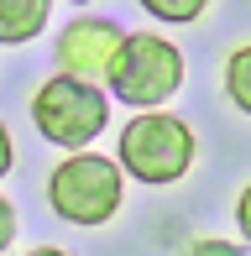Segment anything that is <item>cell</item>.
<instances>
[{
	"label": "cell",
	"instance_id": "12",
	"mask_svg": "<svg viewBox=\"0 0 251 256\" xmlns=\"http://www.w3.org/2000/svg\"><path fill=\"white\" fill-rule=\"evenodd\" d=\"M6 168H10V136H6V126H0V178H6Z\"/></svg>",
	"mask_w": 251,
	"mask_h": 256
},
{
	"label": "cell",
	"instance_id": "9",
	"mask_svg": "<svg viewBox=\"0 0 251 256\" xmlns=\"http://www.w3.org/2000/svg\"><path fill=\"white\" fill-rule=\"evenodd\" d=\"M184 256H241V246H230V240H194V246L184 251Z\"/></svg>",
	"mask_w": 251,
	"mask_h": 256
},
{
	"label": "cell",
	"instance_id": "1",
	"mask_svg": "<svg viewBox=\"0 0 251 256\" xmlns=\"http://www.w3.org/2000/svg\"><path fill=\"white\" fill-rule=\"evenodd\" d=\"M48 204H52L58 220H68V225H105V220L120 209V168L110 157L74 152L68 162L52 168Z\"/></svg>",
	"mask_w": 251,
	"mask_h": 256
},
{
	"label": "cell",
	"instance_id": "6",
	"mask_svg": "<svg viewBox=\"0 0 251 256\" xmlns=\"http://www.w3.org/2000/svg\"><path fill=\"white\" fill-rule=\"evenodd\" d=\"M52 16V0H0V42H32Z\"/></svg>",
	"mask_w": 251,
	"mask_h": 256
},
{
	"label": "cell",
	"instance_id": "7",
	"mask_svg": "<svg viewBox=\"0 0 251 256\" xmlns=\"http://www.w3.org/2000/svg\"><path fill=\"white\" fill-rule=\"evenodd\" d=\"M225 94L236 100V110L251 115V42H246V48H236L230 63H225Z\"/></svg>",
	"mask_w": 251,
	"mask_h": 256
},
{
	"label": "cell",
	"instance_id": "10",
	"mask_svg": "<svg viewBox=\"0 0 251 256\" xmlns=\"http://www.w3.org/2000/svg\"><path fill=\"white\" fill-rule=\"evenodd\" d=\"M16 240V209H10V199H0V251Z\"/></svg>",
	"mask_w": 251,
	"mask_h": 256
},
{
	"label": "cell",
	"instance_id": "11",
	"mask_svg": "<svg viewBox=\"0 0 251 256\" xmlns=\"http://www.w3.org/2000/svg\"><path fill=\"white\" fill-rule=\"evenodd\" d=\"M236 225H241V236L251 240V183L241 188V199H236Z\"/></svg>",
	"mask_w": 251,
	"mask_h": 256
},
{
	"label": "cell",
	"instance_id": "8",
	"mask_svg": "<svg viewBox=\"0 0 251 256\" xmlns=\"http://www.w3.org/2000/svg\"><path fill=\"white\" fill-rule=\"evenodd\" d=\"M146 6V16H157V21H194L210 0H142Z\"/></svg>",
	"mask_w": 251,
	"mask_h": 256
},
{
	"label": "cell",
	"instance_id": "5",
	"mask_svg": "<svg viewBox=\"0 0 251 256\" xmlns=\"http://www.w3.org/2000/svg\"><path fill=\"white\" fill-rule=\"evenodd\" d=\"M116 52H120V32L100 16H78L63 26L58 37V68L63 78H78V84L100 89L110 84V68H116Z\"/></svg>",
	"mask_w": 251,
	"mask_h": 256
},
{
	"label": "cell",
	"instance_id": "14",
	"mask_svg": "<svg viewBox=\"0 0 251 256\" xmlns=\"http://www.w3.org/2000/svg\"><path fill=\"white\" fill-rule=\"evenodd\" d=\"M74 6H89V0H74Z\"/></svg>",
	"mask_w": 251,
	"mask_h": 256
},
{
	"label": "cell",
	"instance_id": "13",
	"mask_svg": "<svg viewBox=\"0 0 251 256\" xmlns=\"http://www.w3.org/2000/svg\"><path fill=\"white\" fill-rule=\"evenodd\" d=\"M26 256H68V251H58V246H37V251H26Z\"/></svg>",
	"mask_w": 251,
	"mask_h": 256
},
{
	"label": "cell",
	"instance_id": "4",
	"mask_svg": "<svg viewBox=\"0 0 251 256\" xmlns=\"http://www.w3.org/2000/svg\"><path fill=\"white\" fill-rule=\"evenodd\" d=\"M32 120H37V131L48 136V142L78 146V152H84V146L105 131L110 100L100 94V89H89V84H78V78H63L58 74V78H48V84L32 94Z\"/></svg>",
	"mask_w": 251,
	"mask_h": 256
},
{
	"label": "cell",
	"instance_id": "3",
	"mask_svg": "<svg viewBox=\"0 0 251 256\" xmlns=\"http://www.w3.org/2000/svg\"><path fill=\"white\" fill-rule=\"evenodd\" d=\"M194 162V131L178 115H136L120 131V168L142 183H178Z\"/></svg>",
	"mask_w": 251,
	"mask_h": 256
},
{
	"label": "cell",
	"instance_id": "2",
	"mask_svg": "<svg viewBox=\"0 0 251 256\" xmlns=\"http://www.w3.org/2000/svg\"><path fill=\"white\" fill-rule=\"evenodd\" d=\"M178 84H184V52H178L168 37H157V32H131V37H120L116 68H110L116 100L136 104V110H152V104H162Z\"/></svg>",
	"mask_w": 251,
	"mask_h": 256
}]
</instances>
